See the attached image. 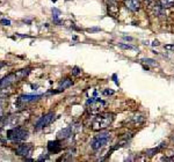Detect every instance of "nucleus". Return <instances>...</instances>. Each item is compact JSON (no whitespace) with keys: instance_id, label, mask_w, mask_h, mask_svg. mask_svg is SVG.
Instances as JSON below:
<instances>
[{"instance_id":"1","label":"nucleus","mask_w":174,"mask_h":162,"mask_svg":"<svg viewBox=\"0 0 174 162\" xmlns=\"http://www.w3.org/2000/svg\"><path fill=\"white\" fill-rule=\"evenodd\" d=\"M114 120L113 113H101L96 116L92 122V130L94 131H100L102 128H108Z\"/></svg>"},{"instance_id":"2","label":"nucleus","mask_w":174,"mask_h":162,"mask_svg":"<svg viewBox=\"0 0 174 162\" xmlns=\"http://www.w3.org/2000/svg\"><path fill=\"white\" fill-rule=\"evenodd\" d=\"M28 131L26 128H20V126H15L13 128L12 130L7 131V139H10L13 141H22V140H26L28 138Z\"/></svg>"},{"instance_id":"3","label":"nucleus","mask_w":174,"mask_h":162,"mask_svg":"<svg viewBox=\"0 0 174 162\" xmlns=\"http://www.w3.org/2000/svg\"><path fill=\"white\" fill-rule=\"evenodd\" d=\"M112 139V136L110 133H100L99 136H96L93 141H92V148L94 151H98V149H101L102 147L107 145Z\"/></svg>"},{"instance_id":"4","label":"nucleus","mask_w":174,"mask_h":162,"mask_svg":"<svg viewBox=\"0 0 174 162\" xmlns=\"http://www.w3.org/2000/svg\"><path fill=\"white\" fill-rule=\"evenodd\" d=\"M79 130H80V124H78V123L71 124V125L68 126V128L61 130V131L57 133V138H58V139H66V138L71 137L74 132H77Z\"/></svg>"},{"instance_id":"5","label":"nucleus","mask_w":174,"mask_h":162,"mask_svg":"<svg viewBox=\"0 0 174 162\" xmlns=\"http://www.w3.org/2000/svg\"><path fill=\"white\" fill-rule=\"evenodd\" d=\"M55 118H56V115H55L53 112H48V113H45V115H43L40 119L36 122V124H35V128L40 130V128L48 126L49 124H51L52 122H53Z\"/></svg>"},{"instance_id":"6","label":"nucleus","mask_w":174,"mask_h":162,"mask_svg":"<svg viewBox=\"0 0 174 162\" xmlns=\"http://www.w3.org/2000/svg\"><path fill=\"white\" fill-rule=\"evenodd\" d=\"M22 120H25V118L22 117L21 113H15V115H10L8 117H6L4 119V124L7 126H13L15 128L20 123H22Z\"/></svg>"},{"instance_id":"7","label":"nucleus","mask_w":174,"mask_h":162,"mask_svg":"<svg viewBox=\"0 0 174 162\" xmlns=\"http://www.w3.org/2000/svg\"><path fill=\"white\" fill-rule=\"evenodd\" d=\"M87 104H91V108H89L91 112H100L106 107L104 101L100 100V99H93V97L87 101Z\"/></svg>"},{"instance_id":"8","label":"nucleus","mask_w":174,"mask_h":162,"mask_svg":"<svg viewBox=\"0 0 174 162\" xmlns=\"http://www.w3.org/2000/svg\"><path fill=\"white\" fill-rule=\"evenodd\" d=\"M19 81L16 78V74L15 73H10L8 75L4 77L1 80H0V88H7L10 85H13L14 82Z\"/></svg>"},{"instance_id":"9","label":"nucleus","mask_w":174,"mask_h":162,"mask_svg":"<svg viewBox=\"0 0 174 162\" xmlns=\"http://www.w3.org/2000/svg\"><path fill=\"white\" fill-rule=\"evenodd\" d=\"M32 149H33V146L30 145V144H21V145H19L16 147L15 152H16L17 155H20V156H26L27 158L28 155H30Z\"/></svg>"},{"instance_id":"10","label":"nucleus","mask_w":174,"mask_h":162,"mask_svg":"<svg viewBox=\"0 0 174 162\" xmlns=\"http://www.w3.org/2000/svg\"><path fill=\"white\" fill-rule=\"evenodd\" d=\"M107 10L110 16L116 17L118 14V2L116 0H109L107 4Z\"/></svg>"},{"instance_id":"11","label":"nucleus","mask_w":174,"mask_h":162,"mask_svg":"<svg viewBox=\"0 0 174 162\" xmlns=\"http://www.w3.org/2000/svg\"><path fill=\"white\" fill-rule=\"evenodd\" d=\"M42 95H21L17 100V103H22V104H26L29 102H34L37 101L38 99H41Z\"/></svg>"},{"instance_id":"12","label":"nucleus","mask_w":174,"mask_h":162,"mask_svg":"<svg viewBox=\"0 0 174 162\" xmlns=\"http://www.w3.org/2000/svg\"><path fill=\"white\" fill-rule=\"evenodd\" d=\"M124 5L131 12H137L140 7L139 0H124Z\"/></svg>"},{"instance_id":"13","label":"nucleus","mask_w":174,"mask_h":162,"mask_svg":"<svg viewBox=\"0 0 174 162\" xmlns=\"http://www.w3.org/2000/svg\"><path fill=\"white\" fill-rule=\"evenodd\" d=\"M48 151L50 153H59L62 151V145L58 140L55 141H49L48 143Z\"/></svg>"},{"instance_id":"14","label":"nucleus","mask_w":174,"mask_h":162,"mask_svg":"<svg viewBox=\"0 0 174 162\" xmlns=\"http://www.w3.org/2000/svg\"><path fill=\"white\" fill-rule=\"evenodd\" d=\"M73 85V81L71 80V79H64L63 81L61 82V85H59V87H58V93L59 92H63V90H65L66 88H69V87H71V86Z\"/></svg>"},{"instance_id":"15","label":"nucleus","mask_w":174,"mask_h":162,"mask_svg":"<svg viewBox=\"0 0 174 162\" xmlns=\"http://www.w3.org/2000/svg\"><path fill=\"white\" fill-rule=\"evenodd\" d=\"M29 73H30V69H29V68H23V69H20V71L15 72V74H16V78H17L19 81L22 80V79H25L26 77H28Z\"/></svg>"},{"instance_id":"16","label":"nucleus","mask_w":174,"mask_h":162,"mask_svg":"<svg viewBox=\"0 0 174 162\" xmlns=\"http://www.w3.org/2000/svg\"><path fill=\"white\" fill-rule=\"evenodd\" d=\"M52 19H53V22L55 23H57V25H59L62 23V21L59 20V15H61V10L57 8H52Z\"/></svg>"},{"instance_id":"17","label":"nucleus","mask_w":174,"mask_h":162,"mask_svg":"<svg viewBox=\"0 0 174 162\" xmlns=\"http://www.w3.org/2000/svg\"><path fill=\"white\" fill-rule=\"evenodd\" d=\"M166 146L165 143H163V144H160V146H158V147H156V148H152V149H148V151H146V154H148V156H153L154 154L157 153V152H159L161 148H164Z\"/></svg>"},{"instance_id":"18","label":"nucleus","mask_w":174,"mask_h":162,"mask_svg":"<svg viewBox=\"0 0 174 162\" xmlns=\"http://www.w3.org/2000/svg\"><path fill=\"white\" fill-rule=\"evenodd\" d=\"M160 5L163 8H170L174 6V0H160Z\"/></svg>"},{"instance_id":"19","label":"nucleus","mask_w":174,"mask_h":162,"mask_svg":"<svg viewBox=\"0 0 174 162\" xmlns=\"http://www.w3.org/2000/svg\"><path fill=\"white\" fill-rule=\"evenodd\" d=\"M143 61H144V63H146V64H148V65H152V66H156V65H157L156 60L150 59V58H146V59H143Z\"/></svg>"},{"instance_id":"20","label":"nucleus","mask_w":174,"mask_h":162,"mask_svg":"<svg viewBox=\"0 0 174 162\" xmlns=\"http://www.w3.org/2000/svg\"><path fill=\"white\" fill-rule=\"evenodd\" d=\"M118 46L120 48H122V49H135L132 45H130V44H118Z\"/></svg>"},{"instance_id":"21","label":"nucleus","mask_w":174,"mask_h":162,"mask_svg":"<svg viewBox=\"0 0 174 162\" xmlns=\"http://www.w3.org/2000/svg\"><path fill=\"white\" fill-rule=\"evenodd\" d=\"M80 72H81V71H80V68L77 67V66H76V67H73V69H72V74H73V75H79V74H80Z\"/></svg>"},{"instance_id":"22","label":"nucleus","mask_w":174,"mask_h":162,"mask_svg":"<svg viewBox=\"0 0 174 162\" xmlns=\"http://www.w3.org/2000/svg\"><path fill=\"white\" fill-rule=\"evenodd\" d=\"M1 25H4V26H10V21L7 20V19H1Z\"/></svg>"},{"instance_id":"23","label":"nucleus","mask_w":174,"mask_h":162,"mask_svg":"<svg viewBox=\"0 0 174 162\" xmlns=\"http://www.w3.org/2000/svg\"><path fill=\"white\" fill-rule=\"evenodd\" d=\"M165 49H167V50H173L174 51V45H172V44H167V45H165Z\"/></svg>"},{"instance_id":"24","label":"nucleus","mask_w":174,"mask_h":162,"mask_svg":"<svg viewBox=\"0 0 174 162\" xmlns=\"http://www.w3.org/2000/svg\"><path fill=\"white\" fill-rule=\"evenodd\" d=\"M49 156L48 155H41L40 158H38V161H43V160H46Z\"/></svg>"},{"instance_id":"25","label":"nucleus","mask_w":174,"mask_h":162,"mask_svg":"<svg viewBox=\"0 0 174 162\" xmlns=\"http://www.w3.org/2000/svg\"><path fill=\"white\" fill-rule=\"evenodd\" d=\"M104 94H106V95H112V94H114L113 90H104Z\"/></svg>"},{"instance_id":"26","label":"nucleus","mask_w":174,"mask_h":162,"mask_svg":"<svg viewBox=\"0 0 174 162\" xmlns=\"http://www.w3.org/2000/svg\"><path fill=\"white\" fill-rule=\"evenodd\" d=\"M113 79H114V81H115V84H116V85H118V82H117V80H116V79H117L116 74H114V75H113Z\"/></svg>"},{"instance_id":"27","label":"nucleus","mask_w":174,"mask_h":162,"mask_svg":"<svg viewBox=\"0 0 174 162\" xmlns=\"http://www.w3.org/2000/svg\"><path fill=\"white\" fill-rule=\"evenodd\" d=\"M152 45H153V46H157V45H159V42H158V41H154V42L152 43Z\"/></svg>"},{"instance_id":"28","label":"nucleus","mask_w":174,"mask_h":162,"mask_svg":"<svg viewBox=\"0 0 174 162\" xmlns=\"http://www.w3.org/2000/svg\"><path fill=\"white\" fill-rule=\"evenodd\" d=\"M124 40H128V41H132V37H128V36H124Z\"/></svg>"},{"instance_id":"29","label":"nucleus","mask_w":174,"mask_h":162,"mask_svg":"<svg viewBox=\"0 0 174 162\" xmlns=\"http://www.w3.org/2000/svg\"><path fill=\"white\" fill-rule=\"evenodd\" d=\"M96 30H99V28H93L92 29V31H96Z\"/></svg>"},{"instance_id":"30","label":"nucleus","mask_w":174,"mask_h":162,"mask_svg":"<svg viewBox=\"0 0 174 162\" xmlns=\"http://www.w3.org/2000/svg\"><path fill=\"white\" fill-rule=\"evenodd\" d=\"M4 65H5V64H4V63H0V69H1V67H2V66H4Z\"/></svg>"},{"instance_id":"31","label":"nucleus","mask_w":174,"mask_h":162,"mask_svg":"<svg viewBox=\"0 0 174 162\" xmlns=\"http://www.w3.org/2000/svg\"><path fill=\"white\" fill-rule=\"evenodd\" d=\"M52 1H53V2H55V1H56V0H52Z\"/></svg>"},{"instance_id":"32","label":"nucleus","mask_w":174,"mask_h":162,"mask_svg":"<svg viewBox=\"0 0 174 162\" xmlns=\"http://www.w3.org/2000/svg\"><path fill=\"white\" fill-rule=\"evenodd\" d=\"M173 140H174V137H173Z\"/></svg>"}]
</instances>
